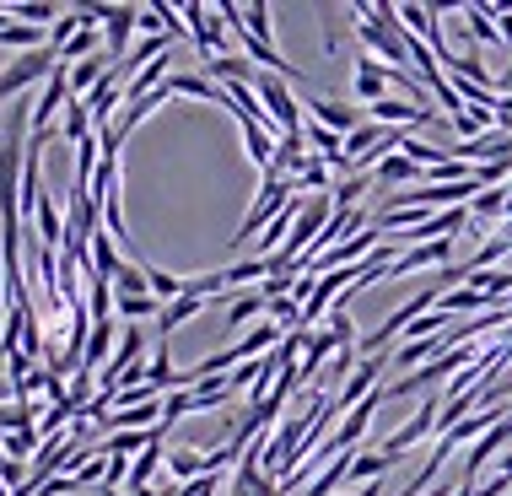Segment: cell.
<instances>
[{
	"instance_id": "cell-13",
	"label": "cell",
	"mask_w": 512,
	"mask_h": 496,
	"mask_svg": "<svg viewBox=\"0 0 512 496\" xmlns=\"http://www.w3.org/2000/svg\"><path fill=\"white\" fill-rule=\"evenodd\" d=\"M448 319H459V313H496L502 302H491L486 292H475V286H453V292H442V302H437Z\"/></svg>"
},
{
	"instance_id": "cell-29",
	"label": "cell",
	"mask_w": 512,
	"mask_h": 496,
	"mask_svg": "<svg viewBox=\"0 0 512 496\" xmlns=\"http://www.w3.org/2000/svg\"><path fill=\"white\" fill-rule=\"evenodd\" d=\"M345 496H383V480H378V486H356V491H345Z\"/></svg>"
},
{
	"instance_id": "cell-26",
	"label": "cell",
	"mask_w": 512,
	"mask_h": 496,
	"mask_svg": "<svg viewBox=\"0 0 512 496\" xmlns=\"http://www.w3.org/2000/svg\"><path fill=\"white\" fill-rule=\"evenodd\" d=\"M496 27H502V44L512 49V6H496Z\"/></svg>"
},
{
	"instance_id": "cell-15",
	"label": "cell",
	"mask_w": 512,
	"mask_h": 496,
	"mask_svg": "<svg viewBox=\"0 0 512 496\" xmlns=\"http://www.w3.org/2000/svg\"><path fill=\"white\" fill-rule=\"evenodd\" d=\"M168 475L178 480V486L211 475V453H200V448H173V453H168Z\"/></svg>"
},
{
	"instance_id": "cell-22",
	"label": "cell",
	"mask_w": 512,
	"mask_h": 496,
	"mask_svg": "<svg viewBox=\"0 0 512 496\" xmlns=\"http://www.w3.org/2000/svg\"><path fill=\"white\" fill-rule=\"evenodd\" d=\"M114 313L119 319H162V302L157 297H114Z\"/></svg>"
},
{
	"instance_id": "cell-9",
	"label": "cell",
	"mask_w": 512,
	"mask_h": 496,
	"mask_svg": "<svg viewBox=\"0 0 512 496\" xmlns=\"http://www.w3.org/2000/svg\"><path fill=\"white\" fill-rule=\"evenodd\" d=\"M389 98V65L372 60V54H356V103H383Z\"/></svg>"
},
{
	"instance_id": "cell-31",
	"label": "cell",
	"mask_w": 512,
	"mask_h": 496,
	"mask_svg": "<svg viewBox=\"0 0 512 496\" xmlns=\"http://www.w3.org/2000/svg\"><path fill=\"white\" fill-rule=\"evenodd\" d=\"M496 475H507V480H512V459H502V470H496Z\"/></svg>"
},
{
	"instance_id": "cell-4",
	"label": "cell",
	"mask_w": 512,
	"mask_h": 496,
	"mask_svg": "<svg viewBox=\"0 0 512 496\" xmlns=\"http://www.w3.org/2000/svg\"><path fill=\"white\" fill-rule=\"evenodd\" d=\"M135 27H141V6H103V49H108L114 65L130 60V33Z\"/></svg>"
},
{
	"instance_id": "cell-3",
	"label": "cell",
	"mask_w": 512,
	"mask_h": 496,
	"mask_svg": "<svg viewBox=\"0 0 512 496\" xmlns=\"http://www.w3.org/2000/svg\"><path fill=\"white\" fill-rule=\"evenodd\" d=\"M437 416H442V394H426V399H421V410H415V416L399 426L389 443H383V453H389V459L399 464L415 443H421V437H432V443H437Z\"/></svg>"
},
{
	"instance_id": "cell-21",
	"label": "cell",
	"mask_w": 512,
	"mask_h": 496,
	"mask_svg": "<svg viewBox=\"0 0 512 496\" xmlns=\"http://www.w3.org/2000/svg\"><path fill=\"white\" fill-rule=\"evenodd\" d=\"M389 470H394L389 453H356V459H351V480H362V486H378Z\"/></svg>"
},
{
	"instance_id": "cell-5",
	"label": "cell",
	"mask_w": 512,
	"mask_h": 496,
	"mask_svg": "<svg viewBox=\"0 0 512 496\" xmlns=\"http://www.w3.org/2000/svg\"><path fill=\"white\" fill-rule=\"evenodd\" d=\"M184 22H189V38H195V49H211V60L227 54V22H221L216 6H184Z\"/></svg>"
},
{
	"instance_id": "cell-10",
	"label": "cell",
	"mask_w": 512,
	"mask_h": 496,
	"mask_svg": "<svg viewBox=\"0 0 512 496\" xmlns=\"http://www.w3.org/2000/svg\"><path fill=\"white\" fill-rule=\"evenodd\" d=\"M507 437H512V416H507V421H496L491 432L480 437L475 448H469V459H464V486H475V475L486 470V464L496 459V453H502V443H507Z\"/></svg>"
},
{
	"instance_id": "cell-14",
	"label": "cell",
	"mask_w": 512,
	"mask_h": 496,
	"mask_svg": "<svg viewBox=\"0 0 512 496\" xmlns=\"http://www.w3.org/2000/svg\"><path fill=\"white\" fill-rule=\"evenodd\" d=\"M512 205V189H480L475 205H469V222H475V232H491L496 216H507Z\"/></svg>"
},
{
	"instance_id": "cell-27",
	"label": "cell",
	"mask_w": 512,
	"mask_h": 496,
	"mask_svg": "<svg viewBox=\"0 0 512 496\" xmlns=\"http://www.w3.org/2000/svg\"><path fill=\"white\" fill-rule=\"evenodd\" d=\"M0 405H17V383H11L6 372H0Z\"/></svg>"
},
{
	"instance_id": "cell-30",
	"label": "cell",
	"mask_w": 512,
	"mask_h": 496,
	"mask_svg": "<svg viewBox=\"0 0 512 496\" xmlns=\"http://www.w3.org/2000/svg\"><path fill=\"white\" fill-rule=\"evenodd\" d=\"M421 496H459V486H432V491H421Z\"/></svg>"
},
{
	"instance_id": "cell-16",
	"label": "cell",
	"mask_w": 512,
	"mask_h": 496,
	"mask_svg": "<svg viewBox=\"0 0 512 496\" xmlns=\"http://www.w3.org/2000/svg\"><path fill=\"white\" fill-rule=\"evenodd\" d=\"M205 302H211V297H200V292H184L178 302H168V308H162V319H157V329H162V346H168V335H173L178 324H189V319H195V313L205 308Z\"/></svg>"
},
{
	"instance_id": "cell-28",
	"label": "cell",
	"mask_w": 512,
	"mask_h": 496,
	"mask_svg": "<svg viewBox=\"0 0 512 496\" xmlns=\"http://www.w3.org/2000/svg\"><path fill=\"white\" fill-rule=\"evenodd\" d=\"M496 98H512V65H507L502 76H496Z\"/></svg>"
},
{
	"instance_id": "cell-24",
	"label": "cell",
	"mask_w": 512,
	"mask_h": 496,
	"mask_svg": "<svg viewBox=\"0 0 512 496\" xmlns=\"http://www.w3.org/2000/svg\"><path fill=\"white\" fill-rule=\"evenodd\" d=\"M103 480H108V453L92 448V459L76 470V486H103Z\"/></svg>"
},
{
	"instance_id": "cell-20",
	"label": "cell",
	"mask_w": 512,
	"mask_h": 496,
	"mask_svg": "<svg viewBox=\"0 0 512 496\" xmlns=\"http://www.w3.org/2000/svg\"><path fill=\"white\" fill-rule=\"evenodd\" d=\"M329 351H340L335 346V335H329V329H318V335H308V351H302V362H297V378L302 383H313L318 378V367H324V356Z\"/></svg>"
},
{
	"instance_id": "cell-33",
	"label": "cell",
	"mask_w": 512,
	"mask_h": 496,
	"mask_svg": "<svg viewBox=\"0 0 512 496\" xmlns=\"http://www.w3.org/2000/svg\"><path fill=\"white\" fill-rule=\"evenodd\" d=\"M0 71H6V65H0Z\"/></svg>"
},
{
	"instance_id": "cell-2",
	"label": "cell",
	"mask_w": 512,
	"mask_h": 496,
	"mask_svg": "<svg viewBox=\"0 0 512 496\" xmlns=\"http://www.w3.org/2000/svg\"><path fill=\"white\" fill-rule=\"evenodd\" d=\"M254 92H259V103L270 108V119H275V130H281V135H302V130H308V119H302V103L292 98V81L259 71Z\"/></svg>"
},
{
	"instance_id": "cell-7",
	"label": "cell",
	"mask_w": 512,
	"mask_h": 496,
	"mask_svg": "<svg viewBox=\"0 0 512 496\" xmlns=\"http://www.w3.org/2000/svg\"><path fill=\"white\" fill-rule=\"evenodd\" d=\"M308 119H313V124H324V130H335V135H356V130L367 124L362 108L335 103V98H318V92H308Z\"/></svg>"
},
{
	"instance_id": "cell-18",
	"label": "cell",
	"mask_w": 512,
	"mask_h": 496,
	"mask_svg": "<svg viewBox=\"0 0 512 496\" xmlns=\"http://www.w3.org/2000/svg\"><path fill=\"white\" fill-rule=\"evenodd\" d=\"M162 437H168V432H157V443H151V448L141 453V459L130 464V491H141V486H157V470L168 464V453H162Z\"/></svg>"
},
{
	"instance_id": "cell-11",
	"label": "cell",
	"mask_w": 512,
	"mask_h": 496,
	"mask_svg": "<svg viewBox=\"0 0 512 496\" xmlns=\"http://www.w3.org/2000/svg\"><path fill=\"white\" fill-rule=\"evenodd\" d=\"M265 313H270V297L259 292V286H243V292L227 302V329H259Z\"/></svg>"
},
{
	"instance_id": "cell-6",
	"label": "cell",
	"mask_w": 512,
	"mask_h": 496,
	"mask_svg": "<svg viewBox=\"0 0 512 496\" xmlns=\"http://www.w3.org/2000/svg\"><path fill=\"white\" fill-rule=\"evenodd\" d=\"M65 103H71V71H54L44 81V92H38V103H33V135H49L54 130V114H65Z\"/></svg>"
},
{
	"instance_id": "cell-32",
	"label": "cell",
	"mask_w": 512,
	"mask_h": 496,
	"mask_svg": "<svg viewBox=\"0 0 512 496\" xmlns=\"http://www.w3.org/2000/svg\"><path fill=\"white\" fill-rule=\"evenodd\" d=\"M6 464H11V459H6V448H0V470H6Z\"/></svg>"
},
{
	"instance_id": "cell-19",
	"label": "cell",
	"mask_w": 512,
	"mask_h": 496,
	"mask_svg": "<svg viewBox=\"0 0 512 496\" xmlns=\"http://www.w3.org/2000/svg\"><path fill=\"white\" fill-rule=\"evenodd\" d=\"M6 11H11V22H27V27H54L65 17V6H54V0H17Z\"/></svg>"
},
{
	"instance_id": "cell-1",
	"label": "cell",
	"mask_w": 512,
	"mask_h": 496,
	"mask_svg": "<svg viewBox=\"0 0 512 496\" xmlns=\"http://www.w3.org/2000/svg\"><path fill=\"white\" fill-rule=\"evenodd\" d=\"M292 200H297V184L265 178V184H259V195H254V205H248V216H243V227H238V238H232V248H248V238H259V232H265Z\"/></svg>"
},
{
	"instance_id": "cell-8",
	"label": "cell",
	"mask_w": 512,
	"mask_h": 496,
	"mask_svg": "<svg viewBox=\"0 0 512 496\" xmlns=\"http://www.w3.org/2000/svg\"><path fill=\"white\" fill-rule=\"evenodd\" d=\"M432 119H437L432 108H421V103H410V98L372 103V124H383V130H410V124H432Z\"/></svg>"
},
{
	"instance_id": "cell-17",
	"label": "cell",
	"mask_w": 512,
	"mask_h": 496,
	"mask_svg": "<svg viewBox=\"0 0 512 496\" xmlns=\"http://www.w3.org/2000/svg\"><path fill=\"white\" fill-rule=\"evenodd\" d=\"M459 17H464V27H469V38H475V44H502V27H496V6H464Z\"/></svg>"
},
{
	"instance_id": "cell-23",
	"label": "cell",
	"mask_w": 512,
	"mask_h": 496,
	"mask_svg": "<svg viewBox=\"0 0 512 496\" xmlns=\"http://www.w3.org/2000/svg\"><path fill=\"white\" fill-rule=\"evenodd\" d=\"M243 27H248V38H259V44H275V27H270V6H265V0H254V6H248L243 11Z\"/></svg>"
},
{
	"instance_id": "cell-25",
	"label": "cell",
	"mask_w": 512,
	"mask_h": 496,
	"mask_svg": "<svg viewBox=\"0 0 512 496\" xmlns=\"http://www.w3.org/2000/svg\"><path fill=\"white\" fill-rule=\"evenodd\" d=\"M65 491H81L76 475H54V480H44V486H38L33 496H65Z\"/></svg>"
},
{
	"instance_id": "cell-12",
	"label": "cell",
	"mask_w": 512,
	"mask_h": 496,
	"mask_svg": "<svg viewBox=\"0 0 512 496\" xmlns=\"http://www.w3.org/2000/svg\"><path fill=\"white\" fill-rule=\"evenodd\" d=\"M426 168H415L405 151H394V157H383L378 168H372V184H389V189H405V184H421Z\"/></svg>"
}]
</instances>
